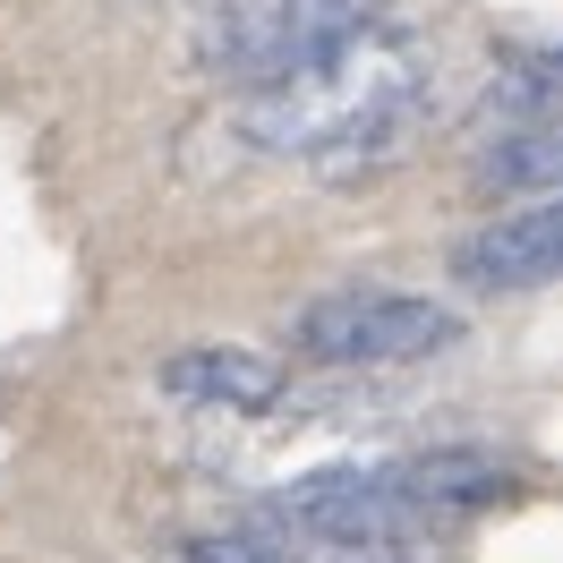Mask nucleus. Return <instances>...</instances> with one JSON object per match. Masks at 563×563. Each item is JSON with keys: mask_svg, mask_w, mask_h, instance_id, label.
I'll use <instances>...</instances> for the list:
<instances>
[{"mask_svg": "<svg viewBox=\"0 0 563 563\" xmlns=\"http://www.w3.org/2000/svg\"><path fill=\"white\" fill-rule=\"evenodd\" d=\"M197 9H213V0H197Z\"/></svg>", "mask_w": 563, "mask_h": 563, "instance_id": "9", "label": "nucleus"}, {"mask_svg": "<svg viewBox=\"0 0 563 563\" xmlns=\"http://www.w3.org/2000/svg\"><path fill=\"white\" fill-rule=\"evenodd\" d=\"M376 18H385V0H213L197 9V60L231 86H256Z\"/></svg>", "mask_w": 563, "mask_h": 563, "instance_id": "3", "label": "nucleus"}, {"mask_svg": "<svg viewBox=\"0 0 563 563\" xmlns=\"http://www.w3.org/2000/svg\"><path fill=\"white\" fill-rule=\"evenodd\" d=\"M163 393L197 401V410H231V419H265L282 393H290V367L247 342H188V351L163 358Z\"/></svg>", "mask_w": 563, "mask_h": 563, "instance_id": "6", "label": "nucleus"}, {"mask_svg": "<svg viewBox=\"0 0 563 563\" xmlns=\"http://www.w3.org/2000/svg\"><path fill=\"white\" fill-rule=\"evenodd\" d=\"M179 563H299V555L282 538H265V529H206V538L179 547Z\"/></svg>", "mask_w": 563, "mask_h": 563, "instance_id": "8", "label": "nucleus"}, {"mask_svg": "<svg viewBox=\"0 0 563 563\" xmlns=\"http://www.w3.org/2000/svg\"><path fill=\"white\" fill-rule=\"evenodd\" d=\"M376 478H385L419 521L427 512H487V504H521L529 495V470L487 453V444H435V453L376 461Z\"/></svg>", "mask_w": 563, "mask_h": 563, "instance_id": "5", "label": "nucleus"}, {"mask_svg": "<svg viewBox=\"0 0 563 563\" xmlns=\"http://www.w3.org/2000/svg\"><path fill=\"white\" fill-rule=\"evenodd\" d=\"M427 86H435L427 35H410L401 18H376V26L324 43L290 69L256 77L231 111V129L265 163H342V154L401 137L410 111L427 103Z\"/></svg>", "mask_w": 563, "mask_h": 563, "instance_id": "1", "label": "nucleus"}, {"mask_svg": "<svg viewBox=\"0 0 563 563\" xmlns=\"http://www.w3.org/2000/svg\"><path fill=\"white\" fill-rule=\"evenodd\" d=\"M563 265V206L555 197H521L495 222H478L470 240L453 247V282L478 290V299H521V290H547Z\"/></svg>", "mask_w": 563, "mask_h": 563, "instance_id": "4", "label": "nucleus"}, {"mask_svg": "<svg viewBox=\"0 0 563 563\" xmlns=\"http://www.w3.org/2000/svg\"><path fill=\"white\" fill-rule=\"evenodd\" d=\"M461 342V317L427 290H385V282H342L317 290L290 317V351L308 367H419Z\"/></svg>", "mask_w": 563, "mask_h": 563, "instance_id": "2", "label": "nucleus"}, {"mask_svg": "<svg viewBox=\"0 0 563 563\" xmlns=\"http://www.w3.org/2000/svg\"><path fill=\"white\" fill-rule=\"evenodd\" d=\"M487 188H529V197H555V129L547 120H529V129H512V137H495L487 145Z\"/></svg>", "mask_w": 563, "mask_h": 563, "instance_id": "7", "label": "nucleus"}]
</instances>
